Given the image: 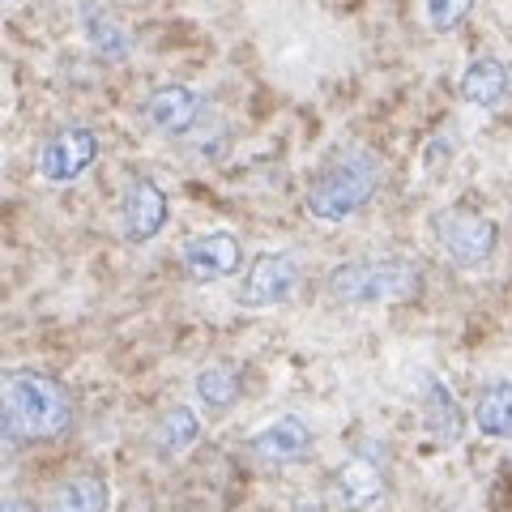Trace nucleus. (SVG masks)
<instances>
[{"mask_svg": "<svg viewBox=\"0 0 512 512\" xmlns=\"http://www.w3.org/2000/svg\"><path fill=\"white\" fill-rule=\"evenodd\" d=\"M73 427L69 389L39 372V367H13L5 376V431L13 440H56Z\"/></svg>", "mask_w": 512, "mask_h": 512, "instance_id": "nucleus-1", "label": "nucleus"}, {"mask_svg": "<svg viewBox=\"0 0 512 512\" xmlns=\"http://www.w3.org/2000/svg\"><path fill=\"white\" fill-rule=\"evenodd\" d=\"M380 180H384V163L372 150H359V146L342 150L312 175L308 192H303V210L316 222H346L376 197Z\"/></svg>", "mask_w": 512, "mask_h": 512, "instance_id": "nucleus-2", "label": "nucleus"}, {"mask_svg": "<svg viewBox=\"0 0 512 512\" xmlns=\"http://www.w3.org/2000/svg\"><path fill=\"white\" fill-rule=\"evenodd\" d=\"M329 295L338 303L372 308V303H406L423 291V269L410 256H355L329 269Z\"/></svg>", "mask_w": 512, "mask_h": 512, "instance_id": "nucleus-3", "label": "nucleus"}, {"mask_svg": "<svg viewBox=\"0 0 512 512\" xmlns=\"http://www.w3.org/2000/svg\"><path fill=\"white\" fill-rule=\"evenodd\" d=\"M431 235H436V248L461 269H483L500 248V227L487 214L461 210V205L431 218Z\"/></svg>", "mask_w": 512, "mask_h": 512, "instance_id": "nucleus-4", "label": "nucleus"}, {"mask_svg": "<svg viewBox=\"0 0 512 512\" xmlns=\"http://www.w3.org/2000/svg\"><path fill=\"white\" fill-rule=\"evenodd\" d=\"M384 491H389V466L376 444L350 453L329 478V500L338 512H372L384 500Z\"/></svg>", "mask_w": 512, "mask_h": 512, "instance_id": "nucleus-5", "label": "nucleus"}, {"mask_svg": "<svg viewBox=\"0 0 512 512\" xmlns=\"http://www.w3.org/2000/svg\"><path fill=\"white\" fill-rule=\"evenodd\" d=\"M94 158H99V137L82 124H69V128H56L39 146L35 167H39V180L47 184H77L94 167Z\"/></svg>", "mask_w": 512, "mask_h": 512, "instance_id": "nucleus-6", "label": "nucleus"}, {"mask_svg": "<svg viewBox=\"0 0 512 512\" xmlns=\"http://www.w3.org/2000/svg\"><path fill=\"white\" fill-rule=\"evenodd\" d=\"M299 291V265L291 252H261L256 261L244 269V282H239V303L252 312L261 308H282L291 303Z\"/></svg>", "mask_w": 512, "mask_h": 512, "instance_id": "nucleus-7", "label": "nucleus"}, {"mask_svg": "<svg viewBox=\"0 0 512 512\" xmlns=\"http://www.w3.org/2000/svg\"><path fill=\"white\" fill-rule=\"evenodd\" d=\"M180 265H184V274L192 282L210 286V282H222V278L239 274V265H244V244H239L235 231H222V227L197 231V235L184 239Z\"/></svg>", "mask_w": 512, "mask_h": 512, "instance_id": "nucleus-8", "label": "nucleus"}, {"mask_svg": "<svg viewBox=\"0 0 512 512\" xmlns=\"http://www.w3.org/2000/svg\"><path fill=\"white\" fill-rule=\"evenodd\" d=\"M171 218V205H167V192L158 188L150 175H133L120 192V231L128 244H150L158 239V231L167 227Z\"/></svg>", "mask_w": 512, "mask_h": 512, "instance_id": "nucleus-9", "label": "nucleus"}, {"mask_svg": "<svg viewBox=\"0 0 512 512\" xmlns=\"http://www.w3.org/2000/svg\"><path fill=\"white\" fill-rule=\"evenodd\" d=\"M312 427L299 419V414H278L265 427H256L248 436V453L261 461V466H295L312 453Z\"/></svg>", "mask_w": 512, "mask_h": 512, "instance_id": "nucleus-10", "label": "nucleus"}, {"mask_svg": "<svg viewBox=\"0 0 512 512\" xmlns=\"http://www.w3.org/2000/svg\"><path fill=\"white\" fill-rule=\"evenodd\" d=\"M205 99L192 86L184 82H171V86H158L146 103V124L154 128L158 137H184L192 124L201 120Z\"/></svg>", "mask_w": 512, "mask_h": 512, "instance_id": "nucleus-11", "label": "nucleus"}, {"mask_svg": "<svg viewBox=\"0 0 512 512\" xmlns=\"http://www.w3.org/2000/svg\"><path fill=\"white\" fill-rule=\"evenodd\" d=\"M423 427H427V436L436 444H444V448L461 444V436H466L461 402L440 376H423Z\"/></svg>", "mask_w": 512, "mask_h": 512, "instance_id": "nucleus-12", "label": "nucleus"}, {"mask_svg": "<svg viewBox=\"0 0 512 512\" xmlns=\"http://www.w3.org/2000/svg\"><path fill=\"white\" fill-rule=\"evenodd\" d=\"M111 508V487L99 474H73L52 487L43 512H107Z\"/></svg>", "mask_w": 512, "mask_h": 512, "instance_id": "nucleus-13", "label": "nucleus"}, {"mask_svg": "<svg viewBox=\"0 0 512 512\" xmlns=\"http://www.w3.org/2000/svg\"><path fill=\"white\" fill-rule=\"evenodd\" d=\"M197 440H201V414L192 410V406H171V410H163V419H158L154 431H150L154 453L167 457V461L184 457Z\"/></svg>", "mask_w": 512, "mask_h": 512, "instance_id": "nucleus-14", "label": "nucleus"}, {"mask_svg": "<svg viewBox=\"0 0 512 512\" xmlns=\"http://www.w3.org/2000/svg\"><path fill=\"white\" fill-rule=\"evenodd\" d=\"M474 427L487 440H512V380H487L474 393Z\"/></svg>", "mask_w": 512, "mask_h": 512, "instance_id": "nucleus-15", "label": "nucleus"}, {"mask_svg": "<svg viewBox=\"0 0 512 512\" xmlns=\"http://www.w3.org/2000/svg\"><path fill=\"white\" fill-rule=\"evenodd\" d=\"M192 393H197V402L205 414H227L235 402H239V393H244V380H239V372L231 363H205L197 380H192Z\"/></svg>", "mask_w": 512, "mask_h": 512, "instance_id": "nucleus-16", "label": "nucleus"}, {"mask_svg": "<svg viewBox=\"0 0 512 512\" xmlns=\"http://www.w3.org/2000/svg\"><path fill=\"white\" fill-rule=\"evenodd\" d=\"M82 35L90 43V52L111 60V64H124L128 56H133V39L124 35V26L111 18L103 5H86L82 9Z\"/></svg>", "mask_w": 512, "mask_h": 512, "instance_id": "nucleus-17", "label": "nucleus"}, {"mask_svg": "<svg viewBox=\"0 0 512 512\" xmlns=\"http://www.w3.org/2000/svg\"><path fill=\"white\" fill-rule=\"evenodd\" d=\"M508 94V64L495 56H478L461 73V99L470 107H495Z\"/></svg>", "mask_w": 512, "mask_h": 512, "instance_id": "nucleus-18", "label": "nucleus"}, {"mask_svg": "<svg viewBox=\"0 0 512 512\" xmlns=\"http://www.w3.org/2000/svg\"><path fill=\"white\" fill-rule=\"evenodd\" d=\"M474 0H423V13H427V26L436 30V35H448V30H457L461 22L470 18Z\"/></svg>", "mask_w": 512, "mask_h": 512, "instance_id": "nucleus-19", "label": "nucleus"}, {"mask_svg": "<svg viewBox=\"0 0 512 512\" xmlns=\"http://www.w3.org/2000/svg\"><path fill=\"white\" fill-rule=\"evenodd\" d=\"M5 512H35V508H30L26 500H5Z\"/></svg>", "mask_w": 512, "mask_h": 512, "instance_id": "nucleus-20", "label": "nucleus"}, {"mask_svg": "<svg viewBox=\"0 0 512 512\" xmlns=\"http://www.w3.org/2000/svg\"><path fill=\"white\" fill-rule=\"evenodd\" d=\"M5 5H13V0H5Z\"/></svg>", "mask_w": 512, "mask_h": 512, "instance_id": "nucleus-21", "label": "nucleus"}]
</instances>
